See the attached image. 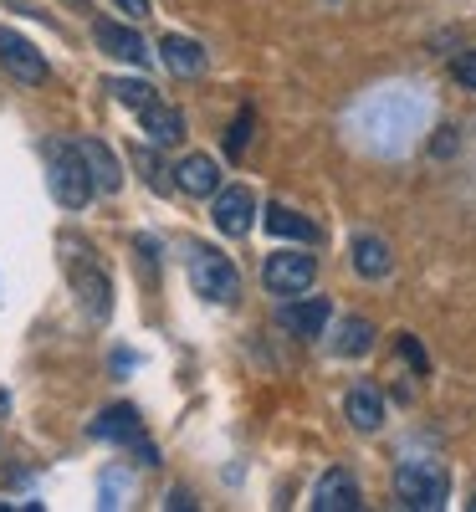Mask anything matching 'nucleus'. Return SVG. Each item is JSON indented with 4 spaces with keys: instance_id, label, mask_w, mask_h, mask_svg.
<instances>
[{
    "instance_id": "nucleus-9",
    "label": "nucleus",
    "mask_w": 476,
    "mask_h": 512,
    "mask_svg": "<svg viewBox=\"0 0 476 512\" xmlns=\"http://www.w3.org/2000/svg\"><path fill=\"white\" fill-rule=\"evenodd\" d=\"M93 436H103V441H128V446L139 451L144 466H154V446H149L144 431H139V410H134V405H113V410H103V420L93 425Z\"/></svg>"
},
{
    "instance_id": "nucleus-21",
    "label": "nucleus",
    "mask_w": 476,
    "mask_h": 512,
    "mask_svg": "<svg viewBox=\"0 0 476 512\" xmlns=\"http://www.w3.org/2000/svg\"><path fill=\"white\" fill-rule=\"evenodd\" d=\"M251 123H256V118H251V108H241V113L231 118V128H226V154H231V159H241V154H246V144H251Z\"/></svg>"
},
{
    "instance_id": "nucleus-22",
    "label": "nucleus",
    "mask_w": 476,
    "mask_h": 512,
    "mask_svg": "<svg viewBox=\"0 0 476 512\" xmlns=\"http://www.w3.org/2000/svg\"><path fill=\"white\" fill-rule=\"evenodd\" d=\"M451 77L461 82L466 93H476V52H461V57L451 62Z\"/></svg>"
},
{
    "instance_id": "nucleus-15",
    "label": "nucleus",
    "mask_w": 476,
    "mask_h": 512,
    "mask_svg": "<svg viewBox=\"0 0 476 512\" xmlns=\"http://www.w3.org/2000/svg\"><path fill=\"white\" fill-rule=\"evenodd\" d=\"M328 349H333L338 359H364V354L374 349V323H369V318H338Z\"/></svg>"
},
{
    "instance_id": "nucleus-20",
    "label": "nucleus",
    "mask_w": 476,
    "mask_h": 512,
    "mask_svg": "<svg viewBox=\"0 0 476 512\" xmlns=\"http://www.w3.org/2000/svg\"><path fill=\"white\" fill-rule=\"evenodd\" d=\"M108 93H113L123 108H134V113H139V108H149V103L159 98L144 77H113V82H108Z\"/></svg>"
},
{
    "instance_id": "nucleus-26",
    "label": "nucleus",
    "mask_w": 476,
    "mask_h": 512,
    "mask_svg": "<svg viewBox=\"0 0 476 512\" xmlns=\"http://www.w3.org/2000/svg\"><path fill=\"white\" fill-rule=\"evenodd\" d=\"M6 405H11V400H6V390H0V410H6Z\"/></svg>"
},
{
    "instance_id": "nucleus-16",
    "label": "nucleus",
    "mask_w": 476,
    "mask_h": 512,
    "mask_svg": "<svg viewBox=\"0 0 476 512\" xmlns=\"http://www.w3.org/2000/svg\"><path fill=\"white\" fill-rule=\"evenodd\" d=\"M159 62L169 72H180V77H200L205 72V47L190 41V36H164L159 41Z\"/></svg>"
},
{
    "instance_id": "nucleus-23",
    "label": "nucleus",
    "mask_w": 476,
    "mask_h": 512,
    "mask_svg": "<svg viewBox=\"0 0 476 512\" xmlns=\"http://www.w3.org/2000/svg\"><path fill=\"white\" fill-rule=\"evenodd\" d=\"M400 354H405V364H415L420 374L430 369V359H425V349H420V338H415V333H400Z\"/></svg>"
},
{
    "instance_id": "nucleus-24",
    "label": "nucleus",
    "mask_w": 476,
    "mask_h": 512,
    "mask_svg": "<svg viewBox=\"0 0 476 512\" xmlns=\"http://www.w3.org/2000/svg\"><path fill=\"white\" fill-rule=\"evenodd\" d=\"M113 6H118L128 21H144V16H149V0H113Z\"/></svg>"
},
{
    "instance_id": "nucleus-11",
    "label": "nucleus",
    "mask_w": 476,
    "mask_h": 512,
    "mask_svg": "<svg viewBox=\"0 0 476 512\" xmlns=\"http://www.w3.org/2000/svg\"><path fill=\"white\" fill-rule=\"evenodd\" d=\"M139 123H144V134L154 149H175L185 144V113L180 108H169L164 98H154L149 108H139Z\"/></svg>"
},
{
    "instance_id": "nucleus-6",
    "label": "nucleus",
    "mask_w": 476,
    "mask_h": 512,
    "mask_svg": "<svg viewBox=\"0 0 476 512\" xmlns=\"http://www.w3.org/2000/svg\"><path fill=\"white\" fill-rule=\"evenodd\" d=\"M215 231L221 236H246L251 226H256V195L246 190V185H221L215 190Z\"/></svg>"
},
{
    "instance_id": "nucleus-1",
    "label": "nucleus",
    "mask_w": 476,
    "mask_h": 512,
    "mask_svg": "<svg viewBox=\"0 0 476 512\" xmlns=\"http://www.w3.org/2000/svg\"><path fill=\"white\" fill-rule=\"evenodd\" d=\"M47 185L57 205L88 210V200L98 195V180H93V164L82 154V144H47Z\"/></svg>"
},
{
    "instance_id": "nucleus-27",
    "label": "nucleus",
    "mask_w": 476,
    "mask_h": 512,
    "mask_svg": "<svg viewBox=\"0 0 476 512\" xmlns=\"http://www.w3.org/2000/svg\"><path fill=\"white\" fill-rule=\"evenodd\" d=\"M471 507H476V502H471Z\"/></svg>"
},
{
    "instance_id": "nucleus-19",
    "label": "nucleus",
    "mask_w": 476,
    "mask_h": 512,
    "mask_svg": "<svg viewBox=\"0 0 476 512\" xmlns=\"http://www.w3.org/2000/svg\"><path fill=\"white\" fill-rule=\"evenodd\" d=\"M82 154H88V164H93V180H98V190H118L123 185V169H118V159L98 144V139H82Z\"/></svg>"
},
{
    "instance_id": "nucleus-7",
    "label": "nucleus",
    "mask_w": 476,
    "mask_h": 512,
    "mask_svg": "<svg viewBox=\"0 0 476 512\" xmlns=\"http://www.w3.org/2000/svg\"><path fill=\"white\" fill-rule=\"evenodd\" d=\"M0 67H6L16 82H26V88L47 82V57H41L21 31H0Z\"/></svg>"
},
{
    "instance_id": "nucleus-14",
    "label": "nucleus",
    "mask_w": 476,
    "mask_h": 512,
    "mask_svg": "<svg viewBox=\"0 0 476 512\" xmlns=\"http://www.w3.org/2000/svg\"><path fill=\"white\" fill-rule=\"evenodd\" d=\"M175 185L185 195H215L221 190V164H215L210 154H185L180 169H175Z\"/></svg>"
},
{
    "instance_id": "nucleus-25",
    "label": "nucleus",
    "mask_w": 476,
    "mask_h": 512,
    "mask_svg": "<svg viewBox=\"0 0 476 512\" xmlns=\"http://www.w3.org/2000/svg\"><path fill=\"white\" fill-rule=\"evenodd\" d=\"M169 507H180V512H190L195 502H190V492H185V487H175V492H169Z\"/></svg>"
},
{
    "instance_id": "nucleus-4",
    "label": "nucleus",
    "mask_w": 476,
    "mask_h": 512,
    "mask_svg": "<svg viewBox=\"0 0 476 512\" xmlns=\"http://www.w3.org/2000/svg\"><path fill=\"white\" fill-rule=\"evenodd\" d=\"M190 287L205 297V303H215V308H231L241 297V277L231 267V256L215 251V246H195L190 251Z\"/></svg>"
},
{
    "instance_id": "nucleus-3",
    "label": "nucleus",
    "mask_w": 476,
    "mask_h": 512,
    "mask_svg": "<svg viewBox=\"0 0 476 512\" xmlns=\"http://www.w3.org/2000/svg\"><path fill=\"white\" fill-rule=\"evenodd\" d=\"M62 251H67V277H72V292H77V303L88 308V318H108L113 313V282L108 272L98 267V256L93 246H77L72 236H62Z\"/></svg>"
},
{
    "instance_id": "nucleus-2",
    "label": "nucleus",
    "mask_w": 476,
    "mask_h": 512,
    "mask_svg": "<svg viewBox=\"0 0 476 512\" xmlns=\"http://www.w3.org/2000/svg\"><path fill=\"white\" fill-rule=\"evenodd\" d=\"M395 497L410 512H441L451 502V472L430 456H410L395 466Z\"/></svg>"
},
{
    "instance_id": "nucleus-8",
    "label": "nucleus",
    "mask_w": 476,
    "mask_h": 512,
    "mask_svg": "<svg viewBox=\"0 0 476 512\" xmlns=\"http://www.w3.org/2000/svg\"><path fill=\"white\" fill-rule=\"evenodd\" d=\"M93 36H98V47L113 57V62H128V67H149V41L134 31V26H123V21H98L93 26Z\"/></svg>"
},
{
    "instance_id": "nucleus-10",
    "label": "nucleus",
    "mask_w": 476,
    "mask_h": 512,
    "mask_svg": "<svg viewBox=\"0 0 476 512\" xmlns=\"http://www.w3.org/2000/svg\"><path fill=\"white\" fill-rule=\"evenodd\" d=\"M313 507H318V512H359V507H364V492H359L354 472H343V466L323 472L318 487H313Z\"/></svg>"
},
{
    "instance_id": "nucleus-18",
    "label": "nucleus",
    "mask_w": 476,
    "mask_h": 512,
    "mask_svg": "<svg viewBox=\"0 0 476 512\" xmlns=\"http://www.w3.org/2000/svg\"><path fill=\"white\" fill-rule=\"evenodd\" d=\"M267 231L282 236V241H302V246L318 241V226L308 216H297V210H287V205H267Z\"/></svg>"
},
{
    "instance_id": "nucleus-13",
    "label": "nucleus",
    "mask_w": 476,
    "mask_h": 512,
    "mask_svg": "<svg viewBox=\"0 0 476 512\" xmlns=\"http://www.w3.org/2000/svg\"><path fill=\"white\" fill-rule=\"evenodd\" d=\"M343 415H349V425L359 436H374V431H384V395L374 384H354V390L343 395Z\"/></svg>"
},
{
    "instance_id": "nucleus-17",
    "label": "nucleus",
    "mask_w": 476,
    "mask_h": 512,
    "mask_svg": "<svg viewBox=\"0 0 476 512\" xmlns=\"http://www.w3.org/2000/svg\"><path fill=\"white\" fill-rule=\"evenodd\" d=\"M389 267H395V256H389V241L384 236H354V272L359 277H369V282H379V277H389Z\"/></svg>"
},
{
    "instance_id": "nucleus-12",
    "label": "nucleus",
    "mask_w": 476,
    "mask_h": 512,
    "mask_svg": "<svg viewBox=\"0 0 476 512\" xmlns=\"http://www.w3.org/2000/svg\"><path fill=\"white\" fill-rule=\"evenodd\" d=\"M282 323L297 338H323L328 323H333V303H328V297H297V303L282 308Z\"/></svg>"
},
{
    "instance_id": "nucleus-5",
    "label": "nucleus",
    "mask_w": 476,
    "mask_h": 512,
    "mask_svg": "<svg viewBox=\"0 0 476 512\" xmlns=\"http://www.w3.org/2000/svg\"><path fill=\"white\" fill-rule=\"evenodd\" d=\"M313 277H318V262H313L308 251H272L267 262H262V282H267V292H277V297L308 292Z\"/></svg>"
}]
</instances>
